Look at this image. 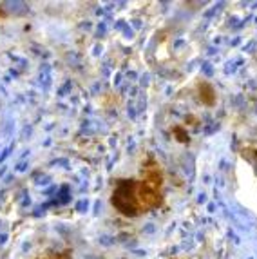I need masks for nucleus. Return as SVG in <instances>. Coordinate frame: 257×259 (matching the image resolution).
Instances as JSON below:
<instances>
[{"mask_svg":"<svg viewBox=\"0 0 257 259\" xmlns=\"http://www.w3.org/2000/svg\"><path fill=\"white\" fill-rule=\"evenodd\" d=\"M163 187H165V178L161 165L154 156H147L136 178L114 182L111 205L121 216L138 218L161 207L165 201Z\"/></svg>","mask_w":257,"mask_h":259,"instance_id":"nucleus-1","label":"nucleus"},{"mask_svg":"<svg viewBox=\"0 0 257 259\" xmlns=\"http://www.w3.org/2000/svg\"><path fill=\"white\" fill-rule=\"evenodd\" d=\"M36 259H73L71 248H62V250H48Z\"/></svg>","mask_w":257,"mask_h":259,"instance_id":"nucleus-2","label":"nucleus"}]
</instances>
